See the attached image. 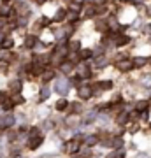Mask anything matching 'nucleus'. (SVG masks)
<instances>
[{
    "mask_svg": "<svg viewBox=\"0 0 151 158\" xmlns=\"http://www.w3.org/2000/svg\"><path fill=\"white\" fill-rule=\"evenodd\" d=\"M0 107L4 109V111H6V113H11L12 109L16 107V106H14V102L11 100V98H7L6 102H4V104H2V106H0Z\"/></svg>",
    "mask_w": 151,
    "mask_h": 158,
    "instance_id": "16",
    "label": "nucleus"
},
{
    "mask_svg": "<svg viewBox=\"0 0 151 158\" xmlns=\"http://www.w3.org/2000/svg\"><path fill=\"white\" fill-rule=\"evenodd\" d=\"M79 77H83V79H90V77H91V70H90V67L86 65V63L79 67Z\"/></svg>",
    "mask_w": 151,
    "mask_h": 158,
    "instance_id": "10",
    "label": "nucleus"
},
{
    "mask_svg": "<svg viewBox=\"0 0 151 158\" xmlns=\"http://www.w3.org/2000/svg\"><path fill=\"white\" fill-rule=\"evenodd\" d=\"M12 48H14V40H12V37H9V35H2V37H0V49L11 51Z\"/></svg>",
    "mask_w": 151,
    "mask_h": 158,
    "instance_id": "6",
    "label": "nucleus"
},
{
    "mask_svg": "<svg viewBox=\"0 0 151 158\" xmlns=\"http://www.w3.org/2000/svg\"><path fill=\"white\" fill-rule=\"evenodd\" d=\"M97 30H100V32H106V28L109 27V23L106 21V19H97Z\"/></svg>",
    "mask_w": 151,
    "mask_h": 158,
    "instance_id": "22",
    "label": "nucleus"
},
{
    "mask_svg": "<svg viewBox=\"0 0 151 158\" xmlns=\"http://www.w3.org/2000/svg\"><path fill=\"white\" fill-rule=\"evenodd\" d=\"M106 158H118V155H116V153H111V155H107Z\"/></svg>",
    "mask_w": 151,
    "mask_h": 158,
    "instance_id": "40",
    "label": "nucleus"
},
{
    "mask_svg": "<svg viewBox=\"0 0 151 158\" xmlns=\"http://www.w3.org/2000/svg\"><path fill=\"white\" fill-rule=\"evenodd\" d=\"M55 91L56 93H60L62 97H65L70 91V81L67 77H58L55 81Z\"/></svg>",
    "mask_w": 151,
    "mask_h": 158,
    "instance_id": "1",
    "label": "nucleus"
},
{
    "mask_svg": "<svg viewBox=\"0 0 151 158\" xmlns=\"http://www.w3.org/2000/svg\"><path fill=\"white\" fill-rule=\"evenodd\" d=\"M81 79H83V77H74L72 83H74V85H79V83H81Z\"/></svg>",
    "mask_w": 151,
    "mask_h": 158,
    "instance_id": "37",
    "label": "nucleus"
},
{
    "mask_svg": "<svg viewBox=\"0 0 151 158\" xmlns=\"http://www.w3.org/2000/svg\"><path fill=\"white\" fill-rule=\"evenodd\" d=\"M7 88L11 90V93L14 95V93H21V90H23V81L19 77H14V79H11L9 83H7Z\"/></svg>",
    "mask_w": 151,
    "mask_h": 158,
    "instance_id": "2",
    "label": "nucleus"
},
{
    "mask_svg": "<svg viewBox=\"0 0 151 158\" xmlns=\"http://www.w3.org/2000/svg\"><path fill=\"white\" fill-rule=\"evenodd\" d=\"M7 98H9V93H7L6 90H0V106H2Z\"/></svg>",
    "mask_w": 151,
    "mask_h": 158,
    "instance_id": "30",
    "label": "nucleus"
},
{
    "mask_svg": "<svg viewBox=\"0 0 151 158\" xmlns=\"http://www.w3.org/2000/svg\"><path fill=\"white\" fill-rule=\"evenodd\" d=\"M67 62H70L72 65H78L81 62V55H79V51H70L67 56Z\"/></svg>",
    "mask_w": 151,
    "mask_h": 158,
    "instance_id": "9",
    "label": "nucleus"
},
{
    "mask_svg": "<svg viewBox=\"0 0 151 158\" xmlns=\"http://www.w3.org/2000/svg\"><path fill=\"white\" fill-rule=\"evenodd\" d=\"M79 46H81L79 40H72L70 42V51H79Z\"/></svg>",
    "mask_w": 151,
    "mask_h": 158,
    "instance_id": "32",
    "label": "nucleus"
},
{
    "mask_svg": "<svg viewBox=\"0 0 151 158\" xmlns=\"http://www.w3.org/2000/svg\"><path fill=\"white\" fill-rule=\"evenodd\" d=\"M91 95H93V90H91L90 86H81V88H79V98H83V100H88Z\"/></svg>",
    "mask_w": 151,
    "mask_h": 158,
    "instance_id": "8",
    "label": "nucleus"
},
{
    "mask_svg": "<svg viewBox=\"0 0 151 158\" xmlns=\"http://www.w3.org/2000/svg\"><path fill=\"white\" fill-rule=\"evenodd\" d=\"M93 93H100V91H107V90H112V81H99L97 85H93Z\"/></svg>",
    "mask_w": 151,
    "mask_h": 158,
    "instance_id": "5",
    "label": "nucleus"
},
{
    "mask_svg": "<svg viewBox=\"0 0 151 158\" xmlns=\"http://www.w3.org/2000/svg\"><path fill=\"white\" fill-rule=\"evenodd\" d=\"M49 95H51V88H48V86H42V88H40V93H39V102L48 100V98H49Z\"/></svg>",
    "mask_w": 151,
    "mask_h": 158,
    "instance_id": "12",
    "label": "nucleus"
},
{
    "mask_svg": "<svg viewBox=\"0 0 151 158\" xmlns=\"http://www.w3.org/2000/svg\"><path fill=\"white\" fill-rule=\"evenodd\" d=\"M65 151L67 153H78L79 151V142L78 141H70L65 144Z\"/></svg>",
    "mask_w": 151,
    "mask_h": 158,
    "instance_id": "11",
    "label": "nucleus"
},
{
    "mask_svg": "<svg viewBox=\"0 0 151 158\" xmlns=\"http://www.w3.org/2000/svg\"><path fill=\"white\" fill-rule=\"evenodd\" d=\"M67 107H69V102L65 100V98H60V100L56 102V106H55L56 111H65Z\"/></svg>",
    "mask_w": 151,
    "mask_h": 158,
    "instance_id": "18",
    "label": "nucleus"
},
{
    "mask_svg": "<svg viewBox=\"0 0 151 158\" xmlns=\"http://www.w3.org/2000/svg\"><path fill=\"white\" fill-rule=\"evenodd\" d=\"M65 16H67V11H65V9H58V11H56V14H55V18H53V19H55L56 23H62L63 19H65Z\"/></svg>",
    "mask_w": 151,
    "mask_h": 158,
    "instance_id": "13",
    "label": "nucleus"
},
{
    "mask_svg": "<svg viewBox=\"0 0 151 158\" xmlns=\"http://www.w3.org/2000/svg\"><path fill=\"white\" fill-rule=\"evenodd\" d=\"M11 100L14 102V106H21V104H25V97H23L21 93H14V95L11 97Z\"/></svg>",
    "mask_w": 151,
    "mask_h": 158,
    "instance_id": "17",
    "label": "nucleus"
},
{
    "mask_svg": "<svg viewBox=\"0 0 151 158\" xmlns=\"http://www.w3.org/2000/svg\"><path fill=\"white\" fill-rule=\"evenodd\" d=\"M111 146H112V148H121V146H125V141H123L120 135H116V137H112Z\"/></svg>",
    "mask_w": 151,
    "mask_h": 158,
    "instance_id": "19",
    "label": "nucleus"
},
{
    "mask_svg": "<svg viewBox=\"0 0 151 158\" xmlns=\"http://www.w3.org/2000/svg\"><path fill=\"white\" fill-rule=\"evenodd\" d=\"M37 23H39V25H40V28H42V27H49V25H51V19H49L48 16H42Z\"/></svg>",
    "mask_w": 151,
    "mask_h": 158,
    "instance_id": "25",
    "label": "nucleus"
},
{
    "mask_svg": "<svg viewBox=\"0 0 151 158\" xmlns=\"http://www.w3.org/2000/svg\"><path fill=\"white\" fill-rule=\"evenodd\" d=\"M34 2H35V4H37V6H42V4H44L46 0H34Z\"/></svg>",
    "mask_w": 151,
    "mask_h": 158,
    "instance_id": "38",
    "label": "nucleus"
},
{
    "mask_svg": "<svg viewBox=\"0 0 151 158\" xmlns=\"http://www.w3.org/2000/svg\"><path fill=\"white\" fill-rule=\"evenodd\" d=\"M112 37H114V44L116 46H125L130 42V37L125 34H118V32H112Z\"/></svg>",
    "mask_w": 151,
    "mask_h": 158,
    "instance_id": "7",
    "label": "nucleus"
},
{
    "mask_svg": "<svg viewBox=\"0 0 151 158\" xmlns=\"http://www.w3.org/2000/svg\"><path fill=\"white\" fill-rule=\"evenodd\" d=\"M95 65H97V67H99V69L106 67V65H107V60H106V58H104V56L97 58V60H95Z\"/></svg>",
    "mask_w": 151,
    "mask_h": 158,
    "instance_id": "27",
    "label": "nucleus"
},
{
    "mask_svg": "<svg viewBox=\"0 0 151 158\" xmlns=\"http://www.w3.org/2000/svg\"><path fill=\"white\" fill-rule=\"evenodd\" d=\"M65 19H67L69 23H76L79 19V12L76 11H67V16H65Z\"/></svg>",
    "mask_w": 151,
    "mask_h": 158,
    "instance_id": "14",
    "label": "nucleus"
},
{
    "mask_svg": "<svg viewBox=\"0 0 151 158\" xmlns=\"http://www.w3.org/2000/svg\"><path fill=\"white\" fill-rule=\"evenodd\" d=\"M116 121H118L120 125H125L127 121H128V114H127V113H121L120 116H118V119H116Z\"/></svg>",
    "mask_w": 151,
    "mask_h": 158,
    "instance_id": "26",
    "label": "nucleus"
},
{
    "mask_svg": "<svg viewBox=\"0 0 151 158\" xmlns=\"http://www.w3.org/2000/svg\"><path fill=\"white\" fill-rule=\"evenodd\" d=\"M95 14V7H88L86 9V16H93Z\"/></svg>",
    "mask_w": 151,
    "mask_h": 158,
    "instance_id": "36",
    "label": "nucleus"
},
{
    "mask_svg": "<svg viewBox=\"0 0 151 158\" xmlns=\"http://www.w3.org/2000/svg\"><path fill=\"white\" fill-rule=\"evenodd\" d=\"M42 142H44V135L40 134V135H35V137H28V149H39L42 146Z\"/></svg>",
    "mask_w": 151,
    "mask_h": 158,
    "instance_id": "3",
    "label": "nucleus"
},
{
    "mask_svg": "<svg viewBox=\"0 0 151 158\" xmlns=\"http://www.w3.org/2000/svg\"><path fill=\"white\" fill-rule=\"evenodd\" d=\"M97 121H99V123H102V125H106L107 121H109V118H107L106 114H100V116H97Z\"/></svg>",
    "mask_w": 151,
    "mask_h": 158,
    "instance_id": "33",
    "label": "nucleus"
},
{
    "mask_svg": "<svg viewBox=\"0 0 151 158\" xmlns=\"http://www.w3.org/2000/svg\"><path fill=\"white\" fill-rule=\"evenodd\" d=\"M9 2H12V0H2V4H9Z\"/></svg>",
    "mask_w": 151,
    "mask_h": 158,
    "instance_id": "41",
    "label": "nucleus"
},
{
    "mask_svg": "<svg viewBox=\"0 0 151 158\" xmlns=\"http://www.w3.org/2000/svg\"><path fill=\"white\" fill-rule=\"evenodd\" d=\"M79 55H81V58H90L91 56V51H88V49L86 51H79Z\"/></svg>",
    "mask_w": 151,
    "mask_h": 158,
    "instance_id": "35",
    "label": "nucleus"
},
{
    "mask_svg": "<svg viewBox=\"0 0 151 158\" xmlns=\"http://www.w3.org/2000/svg\"><path fill=\"white\" fill-rule=\"evenodd\" d=\"M118 69L120 70H130V69H134V63L132 62H118Z\"/></svg>",
    "mask_w": 151,
    "mask_h": 158,
    "instance_id": "21",
    "label": "nucleus"
},
{
    "mask_svg": "<svg viewBox=\"0 0 151 158\" xmlns=\"http://www.w3.org/2000/svg\"><path fill=\"white\" fill-rule=\"evenodd\" d=\"M146 63V58L144 56H139V58H135L134 60V67H142Z\"/></svg>",
    "mask_w": 151,
    "mask_h": 158,
    "instance_id": "29",
    "label": "nucleus"
},
{
    "mask_svg": "<svg viewBox=\"0 0 151 158\" xmlns=\"http://www.w3.org/2000/svg\"><path fill=\"white\" fill-rule=\"evenodd\" d=\"M95 2H97V4H100V2H104V0H95Z\"/></svg>",
    "mask_w": 151,
    "mask_h": 158,
    "instance_id": "42",
    "label": "nucleus"
},
{
    "mask_svg": "<svg viewBox=\"0 0 151 158\" xmlns=\"http://www.w3.org/2000/svg\"><path fill=\"white\" fill-rule=\"evenodd\" d=\"M149 127H151V125H149Z\"/></svg>",
    "mask_w": 151,
    "mask_h": 158,
    "instance_id": "43",
    "label": "nucleus"
},
{
    "mask_svg": "<svg viewBox=\"0 0 151 158\" xmlns=\"http://www.w3.org/2000/svg\"><path fill=\"white\" fill-rule=\"evenodd\" d=\"M97 141H99L97 135H90V137L84 139V144H86V146H93V144H97Z\"/></svg>",
    "mask_w": 151,
    "mask_h": 158,
    "instance_id": "24",
    "label": "nucleus"
},
{
    "mask_svg": "<svg viewBox=\"0 0 151 158\" xmlns=\"http://www.w3.org/2000/svg\"><path fill=\"white\" fill-rule=\"evenodd\" d=\"M60 69H62L63 74H70V72H72V69H74V65L70 62H63L62 65H60Z\"/></svg>",
    "mask_w": 151,
    "mask_h": 158,
    "instance_id": "20",
    "label": "nucleus"
},
{
    "mask_svg": "<svg viewBox=\"0 0 151 158\" xmlns=\"http://www.w3.org/2000/svg\"><path fill=\"white\" fill-rule=\"evenodd\" d=\"M49 128H53V121L46 119L44 123H42V130H49Z\"/></svg>",
    "mask_w": 151,
    "mask_h": 158,
    "instance_id": "34",
    "label": "nucleus"
},
{
    "mask_svg": "<svg viewBox=\"0 0 151 158\" xmlns=\"http://www.w3.org/2000/svg\"><path fill=\"white\" fill-rule=\"evenodd\" d=\"M9 155H11V156H19V155H21V148H16V144H12L11 148H9Z\"/></svg>",
    "mask_w": 151,
    "mask_h": 158,
    "instance_id": "23",
    "label": "nucleus"
},
{
    "mask_svg": "<svg viewBox=\"0 0 151 158\" xmlns=\"http://www.w3.org/2000/svg\"><path fill=\"white\" fill-rule=\"evenodd\" d=\"M37 42H39V37L35 34H30L25 37V40H23V48L25 49H34L35 46H37Z\"/></svg>",
    "mask_w": 151,
    "mask_h": 158,
    "instance_id": "4",
    "label": "nucleus"
},
{
    "mask_svg": "<svg viewBox=\"0 0 151 158\" xmlns=\"http://www.w3.org/2000/svg\"><path fill=\"white\" fill-rule=\"evenodd\" d=\"M146 107H148V102H144V100L137 102V106H135V109H137V111H146Z\"/></svg>",
    "mask_w": 151,
    "mask_h": 158,
    "instance_id": "31",
    "label": "nucleus"
},
{
    "mask_svg": "<svg viewBox=\"0 0 151 158\" xmlns=\"http://www.w3.org/2000/svg\"><path fill=\"white\" fill-rule=\"evenodd\" d=\"M40 76H42V81H44V83H48V81H51V79L55 77V72H53L51 69H44V72L40 74Z\"/></svg>",
    "mask_w": 151,
    "mask_h": 158,
    "instance_id": "15",
    "label": "nucleus"
},
{
    "mask_svg": "<svg viewBox=\"0 0 151 158\" xmlns=\"http://www.w3.org/2000/svg\"><path fill=\"white\" fill-rule=\"evenodd\" d=\"M35 135H40V128L39 127H32L30 132H28V137H35Z\"/></svg>",
    "mask_w": 151,
    "mask_h": 158,
    "instance_id": "28",
    "label": "nucleus"
},
{
    "mask_svg": "<svg viewBox=\"0 0 151 158\" xmlns=\"http://www.w3.org/2000/svg\"><path fill=\"white\" fill-rule=\"evenodd\" d=\"M137 158H148V155H146V153H139V155H137Z\"/></svg>",
    "mask_w": 151,
    "mask_h": 158,
    "instance_id": "39",
    "label": "nucleus"
}]
</instances>
